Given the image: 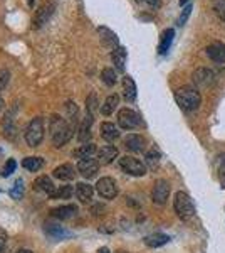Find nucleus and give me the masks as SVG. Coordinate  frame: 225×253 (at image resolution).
<instances>
[{"label":"nucleus","instance_id":"obj_1","mask_svg":"<svg viewBox=\"0 0 225 253\" xmlns=\"http://www.w3.org/2000/svg\"><path fill=\"white\" fill-rule=\"evenodd\" d=\"M74 124L67 122L66 118L59 115H52L49 122V132H51V140L56 147H63L71 140L72 133H74Z\"/></svg>","mask_w":225,"mask_h":253},{"label":"nucleus","instance_id":"obj_2","mask_svg":"<svg viewBox=\"0 0 225 253\" xmlns=\"http://www.w3.org/2000/svg\"><path fill=\"white\" fill-rule=\"evenodd\" d=\"M175 101L183 112H195L198 110L202 103V95L197 88L193 86H183L175 91Z\"/></svg>","mask_w":225,"mask_h":253},{"label":"nucleus","instance_id":"obj_3","mask_svg":"<svg viewBox=\"0 0 225 253\" xmlns=\"http://www.w3.org/2000/svg\"><path fill=\"white\" fill-rule=\"evenodd\" d=\"M173 210L175 213L180 219L187 221V219H192L195 214V206H193V201L190 199V196L183 191H178L175 194V199H173Z\"/></svg>","mask_w":225,"mask_h":253},{"label":"nucleus","instance_id":"obj_4","mask_svg":"<svg viewBox=\"0 0 225 253\" xmlns=\"http://www.w3.org/2000/svg\"><path fill=\"white\" fill-rule=\"evenodd\" d=\"M24 137H26V142L29 147H37L40 145L44 138V120L40 117L34 118L31 124L27 125L26 132H24Z\"/></svg>","mask_w":225,"mask_h":253},{"label":"nucleus","instance_id":"obj_5","mask_svg":"<svg viewBox=\"0 0 225 253\" xmlns=\"http://www.w3.org/2000/svg\"><path fill=\"white\" fill-rule=\"evenodd\" d=\"M120 167L125 170L126 174L134 175V177H141L146 174V166L143 164L140 159L131 157V156H125L120 159Z\"/></svg>","mask_w":225,"mask_h":253},{"label":"nucleus","instance_id":"obj_6","mask_svg":"<svg viewBox=\"0 0 225 253\" xmlns=\"http://www.w3.org/2000/svg\"><path fill=\"white\" fill-rule=\"evenodd\" d=\"M118 125H120L123 130H133L141 125V118L131 108H121L120 112H118Z\"/></svg>","mask_w":225,"mask_h":253},{"label":"nucleus","instance_id":"obj_7","mask_svg":"<svg viewBox=\"0 0 225 253\" xmlns=\"http://www.w3.org/2000/svg\"><path fill=\"white\" fill-rule=\"evenodd\" d=\"M170 198V184L166 179H158L153 186V191H151V199H153L155 205L163 206Z\"/></svg>","mask_w":225,"mask_h":253},{"label":"nucleus","instance_id":"obj_8","mask_svg":"<svg viewBox=\"0 0 225 253\" xmlns=\"http://www.w3.org/2000/svg\"><path fill=\"white\" fill-rule=\"evenodd\" d=\"M56 10V5L52 2H44L42 5L39 7L37 10H35V15H34V22H32V27L34 29H40V27L44 26V24L47 22L49 19H51V15L54 14Z\"/></svg>","mask_w":225,"mask_h":253},{"label":"nucleus","instance_id":"obj_9","mask_svg":"<svg viewBox=\"0 0 225 253\" xmlns=\"http://www.w3.org/2000/svg\"><path fill=\"white\" fill-rule=\"evenodd\" d=\"M96 191L104 199H114L118 196V186L111 177H101L96 184Z\"/></svg>","mask_w":225,"mask_h":253},{"label":"nucleus","instance_id":"obj_10","mask_svg":"<svg viewBox=\"0 0 225 253\" xmlns=\"http://www.w3.org/2000/svg\"><path fill=\"white\" fill-rule=\"evenodd\" d=\"M97 169H99V162H97L96 159H91V157L81 159L79 164H77V170H79L81 175L86 179L94 177V175L97 174Z\"/></svg>","mask_w":225,"mask_h":253},{"label":"nucleus","instance_id":"obj_11","mask_svg":"<svg viewBox=\"0 0 225 253\" xmlns=\"http://www.w3.org/2000/svg\"><path fill=\"white\" fill-rule=\"evenodd\" d=\"M192 78H193V81L197 83V86L205 88V86H208V84L214 83L215 75H214V71H210V69H207V68H198L197 71L193 73Z\"/></svg>","mask_w":225,"mask_h":253},{"label":"nucleus","instance_id":"obj_12","mask_svg":"<svg viewBox=\"0 0 225 253\" xmlns=\"http://www.w3.org/2000/svg\"><path fill=\"white\" fill-rule=\"evenodd\" d=\"M125 147L131 152H143L146 147V140L143 135H138V133H129L125 138Z\"/></svg>","mask_w":225,"mask_h":253},{"label":"nucleus","instance_id":"obj_13","mask_svg":"<svg viewBox=\"0 0 225 253\" xmlns=\"http://www.w3.org/2000/svg\"><path fill=\"white\" fill-rule=\"evenodd\" d=\"M116 157H118V149L114 145H104L97 150V162H99V166L111 164Z\"/></svg>","mask_w":225,"mask_h":253},{"label":"nucleus","instance_id":"obj_14","mask_svg":"<svg viewBox=\"0 0 225 253\" xmlns=\"http://www.w3.org/2000/svg\"><path fill=\"white\" fill-rule=\"evenodd\" d=\"M207 56L215 63H225V44L224 42H212L210 46H207Z\"/></svg>","mask_w":225,"mask_h":253},{"label":"nucleus","instance_id":"obj_15","mask_svg":"<svg viewBox=\"0 0 225 253\" xmlns=\"http://www.w3.org/2000/svg\"><path fill=\"white\" fill-rule=\"evenodd\" d=\"M97 34H99L103 46L113 49V51L118 47V36L111 29H108V27H97Z\"/></svg>","mask_w":225,"mask_h":253},{"label":"nucleus","instance_id":"obj_16","mask_svg":"<svg viewBox=\"0 0 225 253\" xmlns=\"http://www.w3.org/2000/svg\"><path fill=\"white\" fill-rule=\"evenodd\" d=\"M51 214L57 219H64V221H66V219H72L77 214V206L66 205V206L54 208V210H51Z\"/></svg>","mask_w":225,"mask_h":253},{"label":"nucleus","instance_id":"obj_17","mask_svg":"<svg viewBox=\"0 0 225 253\" xmlns=\"http://www.w3.org/2000/svg\"><path fill=\"white\" fill-rule=\"evenodd\" d=\"M34 189L37 191V193H42V194H47V196H52L56 193L54 184H52L51 177H47V175H40V177L35 179Z\"/></svg>","mask_w":225,"mask_h":253},{"label":"nucleus","instance_id":"obj_18","mask_svg":"<svg viewBox=\"0 0 225 253\" xmlns=\"http://www.w3.org/2000/svg\"><path fill=\"white\" fill-rule=\"evenodd\" d=\"M54 177L59 181H72L76 177V167L72 164H63L54 169Z\"/></svg>","mask_w":225,"mask_h":253},{"label":"nucleus","instance_id":"obj_19","mask_svg":"<svg viewBox=\"0 0 225 253\" xmlns=\"http://www.w3.org/2000/svg\"><path fill=\"white\" fill-rule=\"evenodd\" d=\"M44 231L54 240H64L71 236V233H69L67 230H64L63 226H59V224H56V223H46L44 224Z\"/></svg>","mask_w":225,"mask_h":253},{"label":"nucleus","instance_id":"obj_20","mask_svg":"<svg viewBox=\"0 0 225 253\" xmlns=\"http://www.w3.org/2000/svg\"><path fill=\"white\" fill-rule=\"evenodd\" d=\"M126 58H128V52H126V49L123 46H118L114 51L111 52V61L113 64L116 66L118 71H125V66H126Z\"/></svg>","mask_w":225,"mask_h":253},{"label":"nucleus","instance_id":"obj_21","mask_svg":"<svg viewBox=\"0 0 225 253\" xmlns=\"http://www.w3.org/2000/svg\"><path fill=\"white\" fill-rule=\"evenodd\" d=\"M175 38V29H165L161 32V38H160V44H158V52L160 54H166L170 51V46L173 42Z\"/></svg>","mask_w":225,"mask_h":253},{"label":"nucleus","instance_id":"obj_22","mask_svg":"<svg viewBox=\"0 0 225 253\" xmlns=\"http://www.w3.org/2000/svg\"><path fill=\"white\" fill-rule=\"evenodd\" d=\"M101 137H103L106 142H114L120 137V130H118V126L111 124V122H103V124H101Z\"/></svg>","mask_w":225,"mask_h":253},{"label":"nucleus","instance_id":"obj_23","mask_svg":"<svg viewBox=\"0 0 225 253\" xmlns=\"http://www.w3.org/2000/svg\"><path fill=\"white\" fill-rule=\"evenodd\" d=\"M123 96L126 101H134L136 100V84L131 76H125L123 78Z\"/></svg>","mask_w":225,"mask_h":253},{"label":"nucleus","instance_id":"obj_24","mask_svg":"<svg viewBox=\"0 0 225 253\" xmlns=\"http://www.w3.org/2000/svg\"><path fill=\"white\" fill-rule=\"evenodd\" d=\"M170 242V236L168 235H163V233H153V235H148L145 238V245L150 248H160L163 245H166Z\"/></svg>","mask_w":225,"mask_h":253},{"label":"nucleus","instance_id":"obj_25","mask_svg":"<svg viewBox=\"0 0 225 253\" xmlns=\"http://www.w3.org/2000/svg\"><path fill=\"white\" fill-rule=\"evenodd\" d=\"M91 125H93V115L88 113L79 126V135H77L79 142H86V144H88V140L91 138Z\"/></svg>","mask_w":225,"mask_h":253},{"label":"nucleus","instance_id":"obj_26","mask_svg":"<svg viewBox=\"0 0 225 253\" xmlns=\"http://www.w3.org/2000/svg\"><path fill=\"white\" fill-rule=\"evenodd\" d=\"M76 196L81 203H89L93 199V186L86 184V182L76 184Z\"/></svg>","mask_w":225,"mask_h":253},{"label":"nucleus","instance_id":"obj_27","mask_svg":"<svg viewBox=\"0 0 225 253\" xmlns=\"http://www.w3.org/2000/svg\"><path fill=\"white\" fill-rule=\"evenodd\" d=\"M118 103H120V96L114 95V93H113V95H109V96L104 100L103 107H101V113H103V115H106V117L113 115V112L116 110Z\"/></svg>","mask_w":225,"mask_h":253},{"label":"nucleus","instance_id":"obj_28","mask_svg":"<svg viewBox=\"0 0 225 253\" xmlns=\"http://www.w3.org/2000/svg\"><path fill=\"white\" fill-rule=\"evenodd\" d=\"M96 152V145L94 144H86V145H81V147H77L76 150H72V157H76V159H86V157H91L93 154Z\"/></svg>","mask_w":225,"mask_h":253},{"label":"nucleus","instance_id":"obj_29","mask_svg":"<svg viewBox=\"0 0 225 253\" xmlns=\"http://www.w3.org/2000/svg\"><path fill=\"white\" fill-rule=\"evenodd\" d=\"M22 166L31 172H37L39 169L44 167V159L42 157H26L22 161Z\"/></svg>","mask_w":225,"mask_h":253},{"label":"nucleus","instance_id":"obj_30","mask_svg":"<svg viewBox=\"0 0 225 253\" xmlns=\"http://www.w3.org/2000/svg\"><path fill=\"white\" fill-rule=\"evenodd\" d=\"M101 80H103V83L106 86H114L116 84V71H114L113 68H104L103 71H101Z\"/></svg>","mask_w":225,"mask_h":253},{"label":"nucleus","instance_id":"obj_31","mask_svg":"<svg viewBox=\"0 0 225 253\" xmlns=\"http://www.w3.org/2000/svg\"><path fill=\"white\" fill-rule=\"evenodd\" d=\"M72 194H76V189H72V186H63L51 196L52 199H71Z\"/></svg>","mask_w":225,"mask_h":253},{"label":"nucleus","instance_id":"obj_32","mask_svg":"<svg viewBox=\"0 0 225 253\" xmlns=\"http://www.w3.org/2000/svg\"><path fill=\"white\" fill-rule=\"evenodd\" d=\"M145 159H146V166H148L150 169H157L160 164V152L157 149H151L146 152Z\"/></svg>","mask_w":225,"mask_h":253},{"label":"nucleus","instance_id":"obj_33","mask_svg":"<svg viewBox=\"0 0 225 253\" xmlns=\"http://www.w3.org/2000/svg\"><path fill=\"white\" fill-rule=\"evenodd\" d=\"M192 10H193V5H192V3H188V5L183 7L182 14H180V17H178V20H177V26H180V27L185 26L188 17H190V14H192Z\"/></svg>","mask_w":225,"mask_h":253},{"label":"nucleus","instance_id":"obj_34","mask_svg":"<svg viewBox=\"0 0 225 253\" xmlns=\"http://www.w3.org/2000/svg\"><path fill=\"white\" fill-rule=\"evenodd\" d=\"M214 12L222 22H225V0H214Z\"/></svg>","mask_w":225,"mask_h":253},{"label":"nucleus","instance_id":"obj_35","mask_svg":"<svg viewBox=\"0 0 225 253\" xmlns=\"http://www.w3.org/2000/svg\"><path fill=\"white\" fill-rule=\"evenodd\" d=\"M10 196L14 199H20L24 196V181L22 179H17V181H15L14 187L10 189Z\"/></svg>","mask_w":225,"mask_h":253},{"label":"nucleus","instance_id":"obj_36","mask_svg":"<svg viewBox=\"0 0 225 253\" xmlns=\"http://www.w3.org/2000/svg\"><path fill=\"white\" fill-rule=\"evenodd\" d=\"M134 2L140 3V5L148 7V9H153V10H157L161 7V2H160V0H134Z\"/></svg>","mask_w":225,"mask_h":253},{"label":"nucleus","instance_id":"obj_37","mask_svg":"<svg viewBox=\"0 0 225 253\" xmlns=\"http://www.w3.org/2000/svg\"><path fill=\"white\" fill-rule=\"evenodd\" d=\"M15 167H17V164H15L14 159H9L5 167H3V170H2V175H3V177H9V175L15 170Z\"/></svg>","mask_w":225,"mask_h":253},{"label":"nucleus","instance_id":"obj_38","mask_svg":"<svg viewBox=\"0 0 225 253\" xmlns=\"http://www.w3.org/2000/svg\"><path fill=\"white\" fill-rule=\"evenodd\" d=\"M10 80V73L7 69H0V89H5V86L9 84Z\"/></svg>","mask_w":225,"mask_h":253},{"label":"nucleus","instance_id":"obj_39","mask_svg":"<svg viewBox=\"0 0 225 253\" xmlns=\"http://www.w3.org/2000/svg\"><path fill=\"white\" fill-rule=\"evenodd\" d=\"M220 161H222V164L219 167V179H220V184L225 189V154L224 156H220Z\"/></svg>","mask_w":225,"mask_h":253},{"label":"nucleus","instance_id":"obj_40","mask_svg":"<svg viewBox=\"0 0 225 253\" xmlns=\"http://www.w3.org/2000/svg\"><path fill=\"white\" fill-rule=\"evenodd\" d=\"M86 103H88V113H91L93 115V112H94V108H96V95H93L88 98V101H86Z\"/></svg>","mask_w":225,"mask_h":253},{"label":"nucleus","instance_id":"obj_41","mask_svg":"<svg viewBox=\"0 0 225 253\" xmlns=\"http://www.w3.org/2000/svg\"><path fill=\"white\" fill-rule=\"evenodd\" d=\"M5 245H7V233L0 228V253H3V250H5Z\"/></svg>","mask_w":225,"mask_h":253},{"label":"nucleus","instance_id":"obj_42","mask_svg":"<svg viewBox=\"0 0 225 253\" xmlns=\"http://www.w3.org/2000/svg\"><path fill=\"white\" fill-rule=\"evenodd\" d=\"M97 253H109V250L106 247H103V248H99V250H97Z\"/></svg>","mask_w":225,"mask_h":253},{"label":"nucleus","instance_id":"obj_43","mask_svg":"<svg viewBox=\"0 0 225 253\" xmlns=\"http://www.w3.org/2000/svg\"><path fill=\"white\" fill-rule=\"evenodd\" d=\"M188 2H190V0H180V5H188Z\"/></svg>","mask_w":225,"mask_h":253},{"label":"nucleus","instance_id":"obj_44","mask_svg":"<svg viewBox=\"0 0 225 253\" xmlns=\"http://www.w3.org/2000/svg\"><path fill=\"white\" fill-rule=\"evenodd\" d=\"M26 2H27V5H29V7H32V5H34L35 0H26Z\"/></svg>","mask_w":225,"mask_h":253},{"label":"nucleus","instance_id":"obj_45","mask_svg":"<svg viewBox=\"0 0 225 253\" xmlns=\"http://www.w3.org/2000/svg\"><path fill=\"white\" fill-rule=\"evenodd\" d=\"M2 108H3V100H2V96H0V112H2Z\"/></svg>","mask_w":225,"mask_h":253},{"label":"nucleus","instance_id":"obj_46","mask_svg":"<svg viewBox=\"0 0 225 253\" xmlns=\"http://www.w3.org/2000/svg\"><path fill=\"white\" fill-rule=\"evenodd\" d=\"M15 253H32L31 250H19V252H15Z\"/></svg>","mask_w":225,"mask_h":253},{"label":"nucleus","instance_id":"obj_47","mask_svg":"<svg viewBox=\"0 0 225 253\" xmlns=\"http://www.w3.org/2000/svg\"><path fill=\"white\" fill-rule=\"evenodd\" d=\"M116 253H128V252H125V250H118Z\"/></svg>","mask_w":225,"mask_h":253}]
</instances>
